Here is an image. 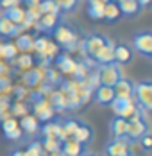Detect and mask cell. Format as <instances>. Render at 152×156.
Instances as JSON below:
<instances>
[{"mask_svg":"<svg viewBox=\"0 0 152 156\" xmlns=\"http://www.w3.org/2000/svg\"><path fill=\"white\" fill-rule=\"evenodd\" d=\"M133 99L140 109L149 113L152 109V83L150 81H140L134 83V94Z\"/></svg>","mask_w":152,"mask_h":156,"instance_id":"cell-1","label":"cell"},{"mask_svg":"<svg viewBox=\"0 0 152 156\" xmlns=\"http://www.w3.org/2000/svg\"><path fill=\"white\" fill-rule=\"evenodd\" d=\"M52 34H54V38H56V41L59 43L61 47H64L66 50H74V48L79 47V38H77V34L74 32L72 27H68V25H64V23H57L54 29H52Z\"/></svg>","mask_w":152,"mask_h":156,"instance_id":"cell-2","label":"cell"},{"mask_svg":"<svg viewBox=\"0 0 152 156\" xmlns=\"http://www.w3.org/2000/svg\"><path fill=\"white\" fill-rule=\"evenodd\" d=\"M122 66L116 63H107V65H100V68L97 70V79H98V84H104V86H115L116 81L122 77Z\"/></svg>","mask_w":152,"mask_h":156,"instance_id":"cell-3","label":"cell"},{"mask_svg":"<svg viewBox=\"0 0 152 156\" xmlns=\"http://www.w3.org/2000/svg\"><path fill=\"white\" fill-rule=\"evenodd\" d=\"M106 36H102V34H98V32H93V34H88L81 43H79V47L82 50V54H84V58L86 59H91L93 61V56L100 50V48L104 47V43H106Z\"/></svg>","mask_w":152,"mask_h":156,"instance_id":"cell-4","label":"cell"},{"mask_svg":"<svg viewBox=\"0 0 152 156\" xmlns=\"http://www.w3.org/2000/svg\"><path fill=\"white\" fill-rule=\"evenodd\" d=\"M133 48L136 50L140 56L150 59L152 58V32L149 29L145 31H138L133 36Z\"/></svg>","mask_w":152,"mask_h":156,"instance_id":"cell-5","label":"cell"},{"mask_svg":"<svg viewBox=\"0 0 152 156\" xmlns=\"http://www.w3.org/2000/svg\"><path fill=\"white\" fill-rule=\"evenodd\" d=\"M109 106L113 108L115 115L123 117V119H131L133 115L138 113V106L133 97H115Z\"/></svg>","mask_w":152,"mask_h":156,"instance_id":"cell-6","label":"cell"},{"mask_svg":"<svg viewBox=\"0 0 152 156\" xmlns=\"http://www.w3.org/2000/svg\"><path fill=\"white\" fill-rule=\"evenodd\" d=\"M104 156H134L131 144L122 138H111L104 147Z\"/></svg>","mask_w":152,"mask_h":156,"instance_id":"cell-7","label":"cell"},{"mask_svg":"<svg viewBox=\"0 0 152 156\" xmlns=\"http://www.w3.org/2000/svg\"><path fill=\"white\" fill-rule=\"evenodd\" d=\"M113 59H115L116 65L125 66V65L133 63L134 52H133V48L129 47L127 43H115V45H113Z\"/></svg>","mask_w":152,"mask_h":156,"instance_id":"cell-8","label":"cell"},{"mask_svg":"<svg viewBox=\"0 0 152 156\" xmlns=\"http://www.w3.org/2000/svg\"><path fill=\"white\" fill-rule=\"evenodd\" d=\"M115 99V90L113 86H104V84H98L97 90H95V102L98 106H109Z\"/></svg>","mask_w":152,"mask_h":156,"instance_id":"cell-9","label":"cell"},{"mask_svg":"<svg viewBox=\"0 0 152 156\" xmlns=\"http://www.w3.org/2000/svg\"><path fill=\"white\" fill-rule=\"evenodd\" d=\"M113 90H115V97H133V94H134V83L129 77L122 76L116 81V84L113 86Z\"/></svg>","mask_w":152,"mask_h":156,"instance_id":"cell-10","label":"cell"},{"mask_svg":"<svg viewBox=\"0 0 152 156\" xmlns=\"http://www.w3.org/2000/svg\"><path fill=\"white\" fill-rule=\"evenodd\" d=\"M84 147H86V145L79 144V142L74 140V138H64V140L61 142V153L64 156H82Z\"/></svg>","mask_w":152,"mask_h":156,"instance_id":"cell-11","label":"cell"},{"mask_svg":"<svg viewBox=\"0 0 152 156\" xmlns=\"http://www.w3.org/2000/svg\"><path fill=\"white\" fill-rule=\"evenodd\" d=\"M109 133L113 138H123L127 133V119L115 115L109 122Z\"/></svg>","mask_w":152,"mask_h":156,"instance_id":"cell-12","label":"cell"},{"mask_svg":"<svg viewBox=\"0 0 152 156\" xmlns=\"http://www.w3.org/2000/svg\"><path fill=\"white\" fill-rule=\"evenodd\" d=\"M113 45H115V43L107 38L106 43H104V47L93 56V61L97 63V65H107V63H113L115 61V59H113Z\"/></svg>","mask_w":152,"mask_h":156,"instance_id":"cell-13","label":"cell"},{"mask_svg":"<svg viewBox=\"0 0 152 156\" xmlns=\"http://www.w3.org/2000/svg\"><path fill=\"white\" fill-rule=\"evenodd\" d=\"M0 15L4 16V18H7V20H11V22L16 23V25H20V29H22V25H23V22H25V9H22L20 5L2 9Z\"/></svg>","mask_w":152,"mask_h":156,"instance_id":"cell-14","label":"cell"},{"mask_svg":"<svg viewBox=\"0 0 152 156\" xmlns=\"http://www.w3.org/2000/svg\"><path fill=\"white\" fill-rule=\"evenodd\" d=\"M74 140H77L79 144H82V145H88L93 138V129H91V126L84 124V122H81L79 120V126H77L75 133H74V136H72Z\"/></svg>","mask_w":152,"mask_h":156,"instance_id":"cell-15","label":"cell"},{"mask_svg":"<svg viewBox=\"0 0 152 156\" xmlns=\"http://www.w3.org/2000/svg\"><path fill=\"white\" fill-rule=\"evenodd\" d=\"M20 25H16L13 23L11 20H7V18H4V16L0 15V36L2 38H15L20 34Z\"/></svg>","mask_w":152,"mask_h":156,"instance_id":"cell-16","label":"cell"},{"mask_svg":"<svg viewBox=\"0 0 152 156\" xmlns=\"http://www.w3.org/2000/svg\"><path fill=\"white\" fill-rule=\"evenodd\" d=\"M34 111H36V119H38V120H43V122H45V120H50V119H52V113H54L50 102L45 101V99L34 102Z\"/></svg>","mask_w":152,"mask_h":156,"instance_id":"cell-17","label":"cell"},{"mask_svg":"<svg viewBox=\"0 0 152 156\" xmlns=\"http://www.w3.org/2000/svg\"><path fill=\"white\" fill-rule=\"evenodd\" d=\"M34 23H36V27H38L40 31L52 32V29L59 23V16L57 15H41Z\"/></svg>","mask_w":152,"mask_h":156,"instance_id":"cell-18","label":"cell"},{"mask_svg":"<svg viewBox=\"0 0 152 156\" xmlns=\"http://www.w3.org/2000/svg\"><path fill=\"white\" fill-rule=\"evenodd\" d=\"M38 131L41 133V136H56L61 140V120H47V124H43Z\"/></svg>","mask_w":152,"mask_h":156,"instance_id":"cell-19","label":"cell"},{"mask_svg":"<svg viewBox=\"0 0 152 156\" xmlns=\"http://www.w3.org/2000/svg\"><path fill=\"white\" fill-rule=\"evenodd\" d=\"M18 127L22 129V133H29V135H34L38 129H40V120L34 117V115H23Z\"/></svg>","mask_w":152,"mask_h":156,"instance_id":"cell-20","label":"cell"},{"mask_svg":"<svg viewBox=\"0 0 152 156\" xmlns=\"http://www.w3.org/2000/svg\"><path fill=\"white\" fill-rule=\"evenodd\" d=\"M104 7L106 0H88V15L93 20H102L104 18Z\"/></svg>","mask_w":152,"mask_h":156,"instance_id":"cell-21","label":"cell"},{"mask_svg":"<svg viewBox=\"0 0 152 156\" xmlns=\"http://www.w3.org/2000/svg\"><path fill=\"white\" fill-rule=\"evenodd\" d=\"M116 4H118L120 13H122V15H125V16L136 15L138 11L141 9V7H140V4H138V0H116Z\"/></svg>","mask_w":152,"mask_h":156,"instance_id":"cell-22","label":"cell"},{"mask_svg":"<svg viewBox=\"0 0 152 156\" xmlns=\"http://www.w3.org/2000/svg\"><path fill=\"white\" fill-rule=\"evenodd\" d=\"M75 65L77 63L70 56H57V59H56V66L59 68L63 74H74Z\"/></svg>","mask_w":152,"mask_h":156,"instance_id":"cell-23","label":"cell"},{"mask_svg":"<svg viewBox=\"0 0 152 156\" xmlns=\"http://www.w3.org/2000/svg\"><path fill=\"white\" fill-rule=\"evenodd\" d=\"M122 16L120 9H118V4L116 2H106V7H104V18L102 20H107V22H116Z\"/></svg>","mask_w":152,"mask_h":156,"instance_id":"cell-24","label":"cell"},{"mask_svg":"<svg viewBox=\"0 0 152 156\" xmlns=\"http://www.w3.org/2000/svg\"><path fill=\"white\" fill-rule=\"evenodd\" d=\"M38 9H40V13L41 15H57L59 16V7L56 5V2L54 0H41L38 5H36Z\"/></svg>","mask_w":152,"mask_h":156,"instance_id":"cell-25","label":"cell"},{"mask_svg":"<svg viewBox=\"0 0 152 156\" xmlns=\"http://www.w3.org/2000/svg\"><path fill=\"white\" fill-rule=\"evenodd\" d=\"M41 147L45 153H52V151H59L61 149V140L56 136H43L41 140Z\"/></svg>","mask_w":152,"mask_h":156,"instance_id":"cell-26","label":"cell"},{"mask_svg":"<svg viewBox=\"0 0 152 156\" xmlns=\"http://www.w3.org/2000/svg\"><path fill=\"white\" fill-rule=\"evenodd\" d=\"M50 106H52V109H57V111L64 109L66 108V95L63 92H54L50 97Z\"/></svg>","mask_w":152,"mask_h":156,"instance_id":"cell-27","label":"cell"},{"mask_svg":"<svg viewBox=\"0 0 152 156\" xmlns=\"http://www.w3.org/2000/svg\"><path fill=\"white\" fill-rule=\"evenodd\" d=\"M61 13H74L79 5V0H54Z\"/></svg>","mask_w":152,"mask_h":156,"instance_id":"cell-28","label":"cell"},{"mask_svg":"<svg viewBox=\"0 0 152 156\" xmlns=\"http://www.w3.org/2000/svg\"><path fill=\"white\" fill-rule=\"evenodd\" d=\"M15 47L18 48L20 52H27V50H30V48H32V38H30V36H27V34L18 36V38H16Z\"/></svg>","mask_w":152,"mask_h":156,"instance_id":"cell-29","label":"cell"},{"mask_svg":"<svg viewBox=\"0 0 152 156\" xmlns=\"http://www.w3.org/2000/svg\"><path fill=\"white\" fill-rule=\"evenodd\" d=\"M18 48L15 47V43H5L0 47V58H5V59H15Z\"/></svg>","mask_w":152,"mask_h":156,"instance_id":"cell-30","label":"cell"},{"mask_svg":"<svg viewBox=\"0 0 152 156\" xmlns=\"http://www.w3.org/2000/svg\"><path fill=\"white\" fill-rule=\"evenodd\" d=\"M25 153L27 156H45V151H43V147H41V142H30L29 145H27V149H25Z\"/></svg>","mask_w":152,"mask_h":156,"instance_id":"cell-31","label":"cell"},{"mask_svg":"<svg viewBox=\"0 0 152 156\" xmlns=\"http://www.w3.org/2000/svg\"><path fill=\"white\" fill-rule=\"evenodd\" d=\"M23 79H25V83H27L29 86H34V84H38V83H40L41 74H40L38 70H30V72H27V74L23 76Z\"/></svg>","mask_w":152,"mask_h":156,"instance_id":"cell-32","label":"cell"},{"mask_svg":"<svg viewBox=\"0 0 152 156\" xmlns=\"http://www.w3.org/2000/svg\"><path fill=\"white\" fill-rule=\"evenodd\" d=\"M22 129L20 127H16V129H11V131H7V133H4V136L7 138V140H20L22 138Z\"/></svg>","mask_w":152,"mask_h":156,"instance_id":"cell-33","label":"cell"},{"mask_svg":"<svg viewBox=\"0 0 152 156\" xmlns=\"http://www.w3.org/2000/svg\"><path fill=\"white\" fill-rule=\"evenodd\" d=\"M138 142L141 144V147H143L145 151H149V149L152 147V136H150V131H149V133H145V135H143V136H141V138H140Z\"/></svg>","mask_w":152,"mask_h":156,"instance_id":"cell-34","label":"cell"},{"mask_svg":"<svg viewBox=\"0 0 152 156\" xmlns=\"http://www.w3.org/2000/svg\"><path fill=\"white\" fill-rule=\"evenodd\" d=\"M16 127H18V122H16L15 119L4 120V124H2V129H4V133H7V131H11V129H16Z\"/></svg>","mask_w":152,"mask_h":156,"instance_id":"cell-35","label":"cell"},{"mask_svg":"<svg viewBox=\"0 0 152 156\" xmlns=\"http://www.w3.org/2000/svg\"><path fill=\"white\" fill-rule=\"evenodd\" d=\"M30 65H32V58L27 56V54H25V56H22V58L18 59V66H20V68H29Z\"/></svg>","mask_w":152,"mask_h":156,"instance_id":"cell-36","label":"cell"},{"mask_svg":"<svg viewBox=\"0 0 152 156\" xmlns=\"http://www.w3.org/2000/svg\"><path fill=\"white\" fill-rule=\"evenodd\" d=\"M22 0H0V7L2 9H7V7H15V5H20Z\"/></svg>","mask_w":152,"mask_h":156,"instance_id":"cell-37","label":"cell"},{"mask_svg":"<svg viewBox=\"0 0 152 156\" xmlns=\"http://www.w3.org/2000/svg\"><path fill=\"white\" fill-rule=\"evenodd\" d=\"M25 111H27V106L25 104H16L15 106V109H13V113H16V115H25Z\"/></svg>","mask_w":152,"mask_h":156,"instance_id":"cell-38","label":"cell"},{"mask_svg":"<svg viewBox=\"0 0 152 156\" xmlns=\"http://www.w3.org/2000/svg\"><path fill=\"white\" fill-rule=\"evenodd\" d=\"M9 81L7 79H0V92H5V90H9Z\"/></svg>","mask_w":152,"mask_h":156,"instance_id":"cell-39","label":"cell"},{"mask_svg":"<svg viewBox=\"0 0 152 156\" xmlns=\"http://www.w3.org/2000/svg\"><path fill=\"white\" fill-rule=\"evenodd\" d=\"M9 156H27V153H25L23 149H15V151H11Z\"/></svg>","mask_w":152,"mask_h":156,"instance_id":"cell-40","label":"cell"},{"mask_svg":"<svg viewBox=\"0 0 152 156\" xmlns=\"http://www.w3.org/2000/svg\"><path fill=\"white\" fill-rule=\"evenodd\" d=\"M40 2H41V0H25V4H29L30 7H36Z\"/></svg>","mask_w":152,"mask_h":156,"instance_id":"cell-41","label":"cell"},{"mask_svg":"<svg viewBox=\"0 0 152 156\" xmlns=\"http://www.w3.org/2000/svg\"><path fill=\"white\" fill-rule=\"evenodd\" d=\"M45 156H64V154L61 153V149H59V151H52V153H47Z\"/></svg>","mask_w":152,"mask_h":156,"instance_id":"cell-42","label":"cell"},{"mask_svg":"<svg viewBox=\"0 0 152 156\" xmlns=\"http://www.w3.org/2000/svg\"><path fill=\"white\" fill-rule=\"evenodd\" d=\"M149 2H150V0H138L140 7H145V5H149Z\"/></svg>","mask_w":152,"mask_h":156,"instance_id":"cell-43","label":"cell"},{"mask_svg":"<svg viewBox=\"0 0 152 156\" xmlns=\"http://www.w3.org/2000/svg\"><path fill=\"white\" fill-rule=\"evenodd\" d=\"M82 156H104V154H95V153H86V151H84Z\"/></svg>","mask_w":152,"mask_h":156,"instance_id":"cell-44","label":"cell"},{"mask_svg":"<svg viewBox=\"0 0 152 156\" xmlns=\"http://www.w3.org/2000/svg\"><path fill=\"white\" fill-rule=\"evenodd\" d=\"M0 119H2V109H0Z\"/></svg>","mask_w":152,"mask_h":156,"instance_id":"cell-45","label":"cell"},{"mask_svg":"<svg viewBox=\"0 0 152 156\" xmlns=\"http://www.w3.org/2000/svg\"><path fill=\"white\" fill-rule=\"evenodd\" d=\"M0 47H2V43H0Z\"/></svg>","mask_w":152,"mask_h":156,"instance_id":"cell-46","label":"cell"}]
</instances>
